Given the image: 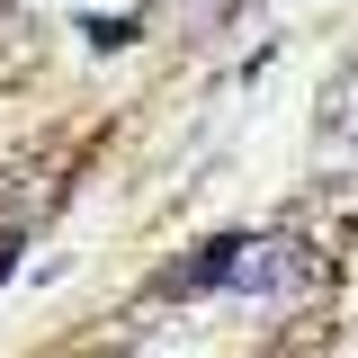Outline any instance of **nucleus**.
<instances>
[{"mask_svg":"<svg viewBox=\"0 0 358 358\" xmlns=\"http://www.w3.org/2000/svg\"><path fill=\"white\" fill-rule=\"evenodd\" d=\"M313 278V251L305 242H206L188 268H171L162 287L171 296H197V287H242V296H287Z\"/></svg>","mask_w":358,"mask_h":358,"instance_id":"f257e3e1","label":"nucleus"}]
</instances>
